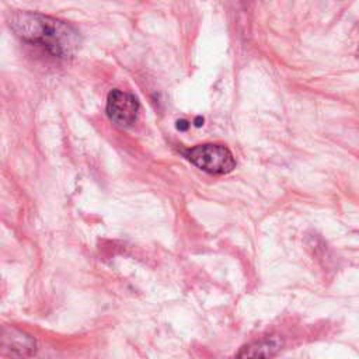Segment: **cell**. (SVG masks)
I'll list each match as a JSON object with an SVG mask.
<instances>
[{"label":"cell","mask_w":359,"mask_h":359,"mask_svg":"<svg viewBox=\"0 0 359 359\" xmlns=\"http://www.w3.org/2000/svg\"><path fill=\"white\" fill-rule=\"evenodd\" d=\"M10 25L20 38L43 48L55 57H70L80 45L79 32L70 24L39 13L15 11Z\"/></svg>","instance_id":"cell-1"},{"label":"cell","mask_w":359,"mask_h":359,"mask_svg":"<svg viewBox=\"0 0 359 359\" xmlns=\"http://www.w3.org/2000/svg\"><path fill=\"white\" fill-rule=\"evenodd\" d=\"M184 154L194 165L209 174H227L236 167L233 153L222 144H199Z\"/></svg>","instance_id":"cell-2"},{"label":"cell","mask_w":359,"mask_h":359,"mask_svg":"<svg viewBox=\"0 0 359 359\" xmlns=\"http://www.w3.org/2000/svg\"><path fill=\"white\" fill-rule=\"evenodd\" d=\"M139 112V101L130 93L112 90L107 100L108 118L119 128H129L135 123Z\"/></svg>","instance_id":"cell-3"},{"label":"cell","mask_w":359,"mask_h":359,"mask_svg":"<svg viewBox=\"0 0 359 359\" xmlns=\"http://www.w3.org/2000/svg\"><path fill=\"white\" fill-rule=\"evenodd\" d=\"M3 356L10 359H28L36 352L35 339L15 328H6L1 339Z\"/></svg>","instance_id":"cell-4"},{"label":"cell","mask_w":359,"mask_h":359,"mask_svg":"<svg viewBox=\"0 0 359 359\" xmlns=\"http://www.w3.org/2000/svg\"><path fill=\"white\" fill-rule=\"evenodd\" d=\"M280 345L282 342L276 337L254 341L238 351L237 359H269L278 353Z\"/></svg>","instance_id":"cell-5"},{"label":"cell","mask_w":359,"mask_h":359,"mask_svg":"<svg viewBox=\"0 0 359 359\" xmlns=\"http://www.w3.org/2000/svg\"><path fill=\"white\" fill-rule=\"evenodd\" d=\"M188 122L187 121H178V129H187Z\"/></svg>","instance_id":"cell-6"},{"label":"cell","mask_w":359,"mask_h":359,"mask_svg":"<svg viewBox=\"0 0 359 359\" xmlns=\"http://www.w3.org/2000/svg\"><path fill=\"white\" fill-rule=\"evenodd\" d=\"M201 122H203V119L198 118V119H196V123H195V125H196V126H201Z\"/></svg>","instance_id":"cell-7"}]
</instances>
